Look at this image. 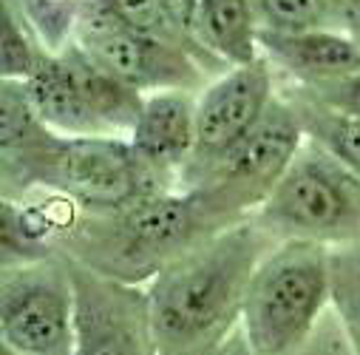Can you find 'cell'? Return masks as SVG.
<instances>
[{"label":"cell","instance_id":"obj_13","mask_svg":"<svg viewBox=\"0 0 360 355\" xmlns=\"http://www.w3.org/2000/svg\"><path fill=\"white\" fill-rule=\"evenodd\" d=\"M26 85L34 114L46 128L60 137H108L100 120L91 114L88 103L82 100L71 66L63 54L43 51L37 71Z\"/></svg>","mask_w":360,"mask_h":355},{"label":"cell","instance_id":"obj_1","mask_svg":"<svg viewBox=\"0 0 360 355\" xmlns=\"http://www.w3.org/2000/svg\"><path fill=\"white\" fill-rule=\"evenodd\" d=\"M276 244L250 216L165 264L145 285L153 355H213L241 327L252 273Z\"/></svg>","mask_w":360,"mask_h":355},{"label":"cell","instance_id":"obj_4","mask_svg":"<svg viewBox=\"0 0 360 355\" xmlns=\"http://www.w3.org/2000/svg\"><path fill=\"white\" fill-rule=\"evenodd\" d=\"M329 250L318 242H278L252 273L241 330L258 355H298L332 304Z\"/></svg>","mask_w":360,"mask_h":355},{"label":"cell","instance_id":"obj_7","mask_svg":"<svg viewBox=\"0 0 360 355\" xmlns=\"http://www.w3.org/2000/svg\"><path fill=\"white\" fill-rule=\"evenodd\" d=\"M0 338L12 355H74V287L65 256L4 270Z\"/></svg>","mask_w":360,"mask_h":355},{"label":"cell","instance_id":"obj_12","mask_svg":"<svg viewBox=\"0 0 360 355\" xmlns=\"http://www.w3.org/2000/svg\"><path fill=\"white\" fill-rule=\"evenodd\" d=\"M261 54L301 80V85H323L343 80L360 71V43L343 29H318V32H258Z\"/></svg>","mask_w":360,"mask_h":355},{"label":"cell","instance_id":"obj_16","mask_svg":"<svg viewBox=\"0 0 360 355\" xmlns=\"http://www.w3.org/2000/svg\"><path fill=\"white\" fill-rule=\"evenodd\" d=\"M295 111L301 114L304 131L309 139L321 142L326 151H332L343 165H349L354 173H360V120L335 114L307 97L290 100Z\"/></svg>","mask_w":360,"mask_h":355},{"label":"cell","instance_id":"obj_6","mask_svg":"<svg viewBox=\"0 0 360 355\" xmlns=\"http://www.w3.org/2000/svg\"><path fill=\"white\" fill-rule=\"evenodd\" d=\"M304 142L301 114L290 100L276 97L264 120L224 159L179 191L199 194L227 225H238L269 199Z\"/></svg>","mask_w":360,"mask_h":355},{"label":"cell","instance_id":"obj_20","mask_svg":"<svg viewBox=\"0 0 360 355\" xmlns=\"http://www.w3.org/2000/svg\"><path fill=\"white\" fill-rule=\"evenodd\" d=\"M159 4H162V12L167 15L170 26L176 29V35L185 40V46L191 49V54L199 60V66L205 71H210V68L219 74L230 71V66L221 63L199 37V0H159Z\"/></svg>","mask_w":360,"mask_h":355},{"label":"cell","instance_id":"obj_21","mask_svg":"<svg viewBox=\"0 0 360 355\" xmlns=\"http://www.w3.org/2000/svg\"><path fill=\"white\" fill-rule=\"evenodd\" d=\"M301 97H307V100H312V103H318L335 114L360 120V71L352 77H343V80L312 85V88L301 85Z\"/></svg>","mask_w":360,"mask_h":355},{"label":"cell","instance_id":"obj_22","mask_svg":"<svg viewBox=\"0 0 360 355\" xmlns=\"http://www.w3.org/2000/svg\"><path fill=\"white\" fill-rule=\"evenodd\" d=\"M213 355H258V352L252 349V344L247 341L244 330L238 327V330H236V332H233V335H230V338H227V341H224Z\"/></svg>","mask_w":360,"mask_h":355},{"label":"cell","instance_id":"obj_5","mask_svg":"<svg viewBox=\"0 0 360 355\" xmlns=\"http://www.w3.org/2000/svg\"><path fill=\"white\" fill-rule=\"evenodd\" d=\"M252 219L276 242H360V173L309 139Z\"/></svg>","mask_w":360,"mask_h":355},{"label":"cell","instance_id":"obj_10","mask_svg":"<svg viewBox=\"0 0 360 355\" xmlns=\"http://www.w3.org/2000/svg\"><path fill=\"white\" fill-rule=\"evenodd\" d=\"M273 100V63L264 54L205 85L196 97V151L179 176V188L224 159L264 120Z\"/></svg>","mask_w":360,"mask_h":355},{"label":"cell","instance_id":"obj_3","mask_svg":"<svg viewBox=\"0 0 360 355\" xmlns=\"http://www.w3.org/2000/svg\"><path fill=\"white\" fill-rule=\"evenodd\" d=\"M6 194L46 188L85 213L125 211L167 194L125 137H60L40 125L32 139L4 156Z\"/></svg>","mask_w":360,"mask_h":355},{"label":"cell","instance_id":"obj_14","mask_svg":"<svg viewBox=\"0 0 360 355\" xmlns=\"http://www.w3.org/2000/svg\"><path fill=\"white\" fill-rule=\"evenodd\" d=\"M258 18L250 0H199V37L230 68L261 57Z\"/></svg>","mask_w":360,"mask_h":355},{"label":"cell","instance_id":"obj_11","mask_svg":"<svg viewBox=\"0 0 360 355\" xmlns=\"http://www.w3.org/2000/svg\"><path fill=\"white\" fill-rule=\"evenodd\" d=\"M128 142L165 188L179 191V176L196 151V97L191 92L145 94Z\"/></svg>","mask_w":360,"mask_h":355},{"label":"cell","instance_id":"obj_17","mask_svg":"<svg viewBox=\"0 0 360 355\" xmlns=\"http://www.w3.org/2000/svg\"><path fill=\"white\" fill-rule=\"evenodd\" d=\"M332 268V310L349 338L354 355H360V242L329 250Z\"/></svg>","mask_w":360,"mask_h":355},{"label":"cell","instance_id":"obj_8","mask_svg":"<svg viewBox=\"0 0 360 355\" xmlns=\"http://www.w3.org/2000/svg\"><path fill=\"white\" fill-rule=\"evenodd\" d=\"M71 43H77L79 51L94 66L122 80L139 94H153V92L196 94V88L205 80V68L191 51H185L176 43L125 29L105 9H100L94 0L82 4Z\"/></svg>","mask_w":360,"mask_h":355},{"label":"cell","instance_id":"obj_9","mask_svg":"<svg viewBox=\"0 0 360 355\" xmlns=\"http://www.w3.org/2000/svg\"><path fill=\"white\" fill-rule=\"evenodd\" d=\"M74 287V355H153L145 285L103 276L65 256Z\"/></svg>","mask_w":360,"mask_h":355},{"label":"cell","instance_id":"obj_19","mask_svg":"<svg viewBox=\"0 0 360 355\" xmlns=\"http://www.w3.org/2000/svg\"><path fill=\"white\" fill-rule=\"evenodd\" d=\"M94 4L100 9H105L125 29H134V32H142V35H150V37L176 43V46H182L185 51H191L185 46V40L179 37L176 29L170 26V20L162 12L159 0H94Z\"/></svg>","mask_w":360,"mask_h":355},{"label":"cell","instance_id":"obj_2","mask_svg":"<svg viewBox=\"0 0 360 355\" xmlns=\"http://www.w3.org/2000/svg\"><path fill=\"white\" fill-rule=\"evenodd\" d=\"M227 228L233 225L199 194L167 191L114 213H85L74 205L57 233L63 256L103 276L148 285L165 264Z\"/></svg>","mask_w":360,"mask_h":355},{"label":"cell","instance_id":"obj_18","mask_svg":"<svg viewBox=\"0 0 360 355\" xmlns=\"http://www.w3.org/2000/svg\"><path fill=\"white\" fill-rule=\"evenodd\" d=\"M43 46L32 40V32L23 29L18 12L9 0H4V15H0V77L29 82L43 60Z\"/></svg>","mask_w":360,"mask_h":355},{"label":"cell","instance_id":"obj_15","mask_svg":"<svg viewBox=\"0 0 360 355\" xmlns=\"http://www.w3.org/2000/svg\"><path fill=\"white\" fill-rule=\"evenodd\" d=\"M250 4L261 29L281 35L338 29V20H346V0H250Z\"/></svg>","mask_w":360,"mask_h":355}]
</instances>
